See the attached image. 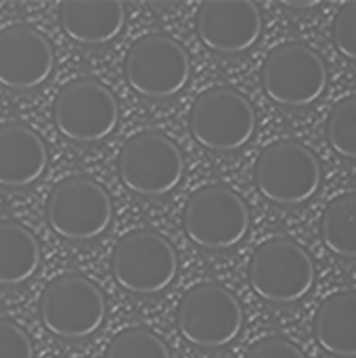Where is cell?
Masks as SVG:
<instances>
[{
  "instance_id": "cell-6",
  "label": "cell",
  "mask_w": 356,
  "mask_h": 358,
  "mask_svg": "<svg viewBox=\"0 0 356 358\" xmlns=\"http://www.w3.org/2000/svg\"><path fill=\"white\" fill-rule=\"evenodd\" d=\"M124 187L141 197H164L185 176V157L178 145L162 132L145 130L126 141L118 157Z\"/></svg>"
},
{
  "instance_id": "cell-14",
  "label": "cell",
  "mask_w": 356,
  "mask_h": 358,
  "mask_svg": "<svg viewBox=\"0 0 356 358\" xmlns=\"http://www.w3.org/2000/svg\"><path fill=\"white\" fill-rule=\"evenodd\" d=\"M199 40L214 52L239 55L262 34V13L252 0H210L197 13Z\"/></svg>"
},
{
  "instance_id": "cell-23",
  "label": "cell",
  "mask_w": 356,
  "mask_h": 358,
  "mask_svg": "<svg viewBox=\"0 0 356 358\" xmlns=\"http://www.w3.org/2000/svg\"><path fill=\"white\" fill-rule=\"evenodd\" d=\"M0 358H34L31 338L8 319H0Z\"/></svg>"
},
{
  "instance_id": "cell-9",
  "label": "cell",
  "mask_w": 356,
  "mask_h": 358,
  "mask_svg": "<svg viewBox=\"0 0 356 358\" xmlns=\"http://www.w3.org/2000/svg\"><path fill=\"white\" fill-rule=\"evenodd\" d=\"M52 120L67 141L94 145L105 141L118 128L120 103L99 80L78 78L59 90L52 103Z\"/></svg>"
},
{
  "instance_id": "cell-8",
  "label": "cell",
  "mask_w": 356,
  "mask_h": 358,
  "mask_svg": "<svg viewBox=\"0 0 356 358\" xmlns=\"http://www.w3.org/2000/svg\"><path fill=\"white\" fill-rule=\"evenodd\" d=\"M180 336L206 350L233 344L243 329V308L233 292L218 283H201L189 289L176 313Z\"/></svg>"
},
{
  "instance_id": "cell-2",
  "label": "cell",
  "mask_w": 356,
  "mask_h": 358,
  "mask_svg": "<svg viewBox=\"0 0 356 358\" xmlns=\"http://www.w3.org/2000/svg\"><path fill=\"white\" fill-rule=\"evenodd\" d=\"M254 178L264 199L277 206H302L319 193L323 170L306 145L277 141L258 155Z\"/></svg>"
},
{
  "instance_id": "cell-24",
  "label": "cell",
  "mask_w": 356,
  "mask_h": 358,
  "mask_svg": "<svg viewBox=\"0 0 356 358\" xmlns=\"http://www.w3.org/2000/svg\"><path fill=\"white\" fill-rule=\"evenodd\" d=\"M245 358H306L304 352L290 340L279 338V336H271V338H262L256 344L250 346Z\"/></svg>"
},
{
  "instance_id": "cell-10",
  "label": "cell",
  "mask_w": 356,
  "mask_h": 358,
  "mask_svg": "<svg viewBox=\"0 0 356 358\" xmlns=\"http://www.w3.org/2000/svg\"><path fill=\"white\" fill-rule=\"evenodd\" d=\"M189 239L210 252H225L239 245L250 231V210L241 195L225 185L197 189L183 218Z\"/></svg>"
},
{
  "instance_id": "cell-7",
  "label": "cell",
  "mask_w": 356,
  "mask_h": 358,
  "mask_svg": "<svg viewBox=\"0 0 356 358\" xmlns=\"http://www.w3.org/2000/svg\"><path fill=\"white\" fill-rule=\"evenodd\" d=\"M107 315L105 296L97 283L82 275L52 279L40 298V319L59 340H84L94 336Z\"/></svg>"
},
{
  "instance_id": "cell-5",
  "label": "cell",
  "mask_w": 356,
  "mask_h": 358,
  "mask_svg": "<svg viewBox=\"0 0 356 358\" xmlns=\"http://www.w3.org/2000/svg\"><path fill=\"white\" fill-rule=\"evenodd\" d=\"M193 138L208 151L233 153L243 149L256 132V111L248 96L229 86L204 90L189 115Z\"/></svg>"
},
{
  "instance_id": "cell-11",
  "label": "cell",
  "mask_w": 356,
  "mask_h": 358,
  "mask_svg": "<svg viewBox=\"0 0 356 358\" xmlns=\"http://www.w3.org/2000/svg\"><path fill=\"white\" fill-rule=\"evenodd\" d=\"M113 218L109 193L88 176L59 180L46 203L48 227L67 241H92L101 237Z\"/></svg>"
},
{
  "instance_id": "cell-15",
  "label": "cell",
  "mask_w": 356,
  "mask_h": 358,
  "mask_svg": "<svg viewBox=\"0 0 356 358\" xmlns=\"http://www.w3.org/2000/svg\"><path fill=\"white\" fill-rule=\"evenodd\" d=\"M46 164V145L34 128L19 122L0 126V187H31L42 178Z\"/></svg>"
},
{
  "instance_id": "cell-3",
  "label": "cell",
  "mask_w": 356,
  "mask_h": 358,
  "mask_svg": "<svg viewBox=\"0 0 356 358\" xmlns=\"http://www.w3.org/2000/svg\"><path fill=\"white\" fill-rule=\"evenodd\" d=\"M111 273L122 289L134 296H155L174 283L178 256L164 235L151 229H138L115 243Z\"/></svg>"
},
{
  "instance_id": "cell-18",
  "label": "cell",
  "mask_w": 356,
  "mask_h": 358,
  "mask_svg": "<svg viewBox=\"0 0 356 358\" xmlns=\"http://www.w3.org/2000/svg\"><path fill=\"white\" fill-rule=\"evenodd\" d=\"M40 266V243L36 235L15 220H0V285L27 283Z\"/></svg>"
},
{
  "instance_id": "cell-21",
  "label": "cell",
  "mask_w": 356,
  "mask_h": 358,
  "mask_svg": "<svg viewBox=\"0 0 356 358\" xmlns=\"http://www.w3.org/2000/svg\"><path fill=\"white\" fill-rule=\"evenodd\" d=\"M105 358H172L166 342L145 327L120 331L107 346Z\"/></svg>"
},
{
  "instance_id": "cell-22",
  "label": "cell",
  "mask_w": 356,
  "mask_h": 358,
  "mask_svg": "<svg viewBox=\"0 0 356 358\" xmlns=\"http://www.w3.org/2000/svg\"><path fill=\"white\" fill-rule=\"evenodd\" d=\"M334 44L340 55L356 63V2L340 6L334 19Z\"/></svg>"
},
{
  "instance_id": "cell-1",
  "label": "cell",
  "mask_w": 356,
  "mask_h": 358,
  "mask_svg": "<svg viewBox=\"0 0 356 358\" xmlns=\"http://www.w3.org/2000/svg\"><path fill=\"white\" fill-rule=\"evenodd\" d=\"M260 78L266 96L290 109L317 103L329 84V71L323 57L304 42L275 46L262 63Z\"/></svg>"
},
{
  "instance_id": "cell-20",
  "label": "cell",
  "mask_w": 356,
  "mask_h": 358,
  "mask_svg": "<svg viewBox=\"0 0 356 358\" xmlns=\"http://www.w3.org/2000/svg\"><path fill=\"white\" fill-rule=\"evenodd\" d=\"M325 134L338 155L356 162V94L344 96L334 105L325 124Z\"/></svg>"
},
{
  "instance_id": "cell-19",
  "label": "cell",
  "mask_w": 356,
  "mask_h": 358,
  "mask_svg": "<svg viewBox=\"0 0 356 358\" xmlns=\"http://www.w3.org/2000/svg\"><path fill=\"white\" fill-rule=\"evenodd\" d=\"M325 248L346 260H356V193L338 195L321 216Z\"/></svg>"
},
{
  "instance_id": "cell-16",
  "label": "cell",
  "mask_w": 356,
  "mask_h": 358,
  "mask_svg": "<svg viewBox=\"0 0 356 358\" xmlns=\"http://www.w3.org/2000/svg\"><path fill=\"white\" fill-rule=\"evenodd\" d=\"M63 34L84 46L111 42L126 25V6L120 0H65L59 6Z\"/></svg>"
},
{
  "instance_id": "cell-13",
  "label": "cell",
  "mask_w": 356,
  "mask_h": 358,
  "mask_svg": "<svg viewBox=\"0 0 356 358\" xmlns=\"http://www.w3.org/2000/svg\"><path fill=\"white\" fill-rule=\"evenodd\" d=\"M55 67V52L44 34L31 25L0 31V86L17 92L42 86Z\"/></svg>"
},
{
  "instance_id": "cell-12",
  "label": "cell",
  "mask_w": 356,
  "mask_h": 358,
  "mask_svg": "<svg viewBox=\"0 0 356 358\" xmlns=\"http://www.w3.org/2000/svg\"><path fill=\"white\" fill-rule=\"evenodd\" d=\"M130 88L153 101L176 96L189 82L191 61L185 46L168 34H147L132 42L126 55Z\"/></svg>"
},
{
  "instance_id": "cell-25",
  "label": "cell",
  "mask_w": 356,
  "mask_h": 358,
  "mask_svg": "<svg viewBox=\"0 0 356 358\" xmlns=\"http://www.w3.org/2000/svg\"><path fill=\"white\" fill-rule=\"evenodd\" d=\"M285 6H290V8H313V6H319V2H283Z\"/></svg>"
},
{
  "instance_id": "cell-4",
  "label": "cell",
  "mask_w": 356,
  "mask_h": 358,
  "mask_svg": "<svg viewBox=\"0 0 356 358\" xmlns=\"http://www.w3.org/2000/svg\"><path fill=\"white\" fill-rule=\"evenodd\" d=\"M250 285L264 302L296 304L315 285L313 256L294 239H269L258 245L250 260Z\"/></svg>"
},
{
  "instance_id": "cell-17",
  "label": "cell",
  "mask_w": 356,
  "mask_h": 358,
  "mask_svg": "<svg viewBox=\"0 0 356 358\" xmlns=\"http://www.w3.org/2000/svg\"><path fill=\"white\" fill-rule=\"evenodd\" d=\"M315 338L319 346L336 358H356V294L329 296L317 310Z\"/></svg>"
}]
</instances>
